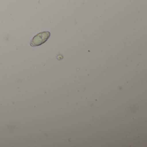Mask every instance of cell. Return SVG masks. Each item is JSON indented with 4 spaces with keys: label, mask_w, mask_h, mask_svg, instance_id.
<instances>
[{
    "label": "cell",
    "mask_w": 147,
    "mask_h": 147,
    "mask_svg": "<svg viewBox=\"0 0 147 147\" xmlns=\"http://www.w3.org/2000/svg\"><path fill=\"white\" fill-rule=\"evenodd\" d=\"M50 32L48 31L40 32L36 35L31 41L30 45L32 47L39 46L45 43L50 37Z\"/></svg>",
    "instance_id": "cell-1"
}]
</instances>
